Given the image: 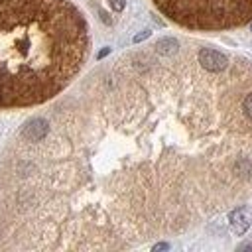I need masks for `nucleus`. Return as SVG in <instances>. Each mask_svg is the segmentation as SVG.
Segmentation results:
<instances>
[{
  "label": "nucleus",
  "instance_id": "nucleus-1",
  "mask_svg": "<svg viewBox=\"0 0 252 252\" xmlns=\"http://www.w3.org/2000/svg\"><path fill=\"white\" fill-rule=\"evenodd\" d=\"M87 51V22L69 0H0V108L53 98Z\"/></svg>",
  "mask_w": 252,
  "mask_h": 252
},
{
  "label": "nucleus",
  "instance_id": "nucleus-2",
  "mask_svg": "<svg viewBox=\"0 0 252 252\" xmlns=\"http://www.w3.org/2000/svg\"><path fill=\"white\" fill-rule=\"evenodd\" d=\"M171 22L189 30H230L252 22V0H154Z\"/></svg>",
  "mask_w": 252,
  "mask_h": 252
},
{
  "label": "nucleus",
  "instance_id": "nucleus-3",
  "mask_svg": "<svg viewBox=\"0 0 252 252\" xmlns=\"http://www.w3.org/2000/svg\"><path fill=\"white\" fill-rule=\"evenodd\" d=\"M197 59H199V65H201L203 69L211 71V73H220V71H224L226 65H228V59H226L222 53H219V51H215V49H211V47L199 49Z\"/></svg>",
  "mask_w": 252,
  "mask_h": 252
},
{
  "label": "nucleus",
  "instance_id": "nucleus-4",
  "mask_svg": "<svg viewBox=\"0 0 252 252\" xmlns=\"http://www.w3.org/2000/svg\"><path fill=\"white\" fill-rule=\"evenodd\" d=\"M47 132H49L47 120H43V118H32L28 124H24V128H22V132L18 136V142H26V144L39 142Z\"/></svg>",
  "mask_w": 252,
  "mask_h": 252
},
{
  "label": "nucleus",
  "instance_id": "nucleus-5",
  "mask_svg": "<svg viewBox=\"0 0 252 252\" xmlns=\"http://www.w3.org/2000/svg\"><path fill=\"white\" fill-rule=\"evenodd\" d=\"M228 220H230V226L236 234H244L248 230V226L252 224V209L250 207H238L230 213Z\"/></svg>",
  "mask_w": 252,
  "mask_h": 252
},
{
  "label": "nucleus",
  "instance_id": "nucleus-6",
  "mask_svg": "<svg viewBox=\"0 0 252 252\" xmlns=\"http://www.w3.org/2000/svg\"><path fill=\"white\" fill-rule=\"evenodd\" d=\"M177 49H179V43L173 37H161L156 43V51L161 55H173V53H177Z\"/></svg>",
  "mask_w": 252,
  "mask_h": 252
},
{
  "label": "nucleus",
  "instance_id": "nucleus-7",
  "mask_svg": "<svg viewBox=\"0 0 252 252\" xmlns=\"http://www.w3.org/2000/svg\"><path fill=\"white\" fill-rule=\"evenodd\" d=\"M242 110H244V114H246L248 118H252V93L244 96V100H242Z\"/></svg>",
  "mask_w": 252,
  "mask_h": 252
},
{
  "label": "nucleus",
  "instance_id": "nucleus-8",
  "mask_svg": "<svg viewBox=\"0 0 252 252\" xmlns=\"http://www.w3.org/2000/svg\"><path fill=\"white\" fill-rule=\"evenodd\" d=\"M108 2H110V6H112L114 12H122L124 6H126V0H108Z\"/></svg>",
  "mask_w": 252,
  "mask_h": 252
},
{
  "label": "nucleus",
  "instance_id": "nucleus-9",
  "mask_svg": "<svg viewBox=\"0 0 252 252\" xmlns=\"http://www.w3.org/2000/svg\"><path fill=\"white\" fill-rule=\"evenodd\" d=\"M163 250H169V244L167 242H158L152 246V252H163Z\"/></svg>",
  "mask_w": 252,
  "mask_h": 252
},
{
  "label": "nucleus",
  "instance_id": "nucleus-10",
  "mask_svg": "<svg viewBox=\"0 0 252 252\" xmlns=\"http://www.w3.org/2000/svg\"><path fill=\"white\" fill-rule=\"evenodd\" d=\"M150 33H152V32H148V30H144L142 33H138V35H134V43H140V41H144V39H148V37H150Z\"/></svg>",
  "mask_w": 252,
  "mask_h": 252
},
{
  "label": "nucleus",
  "instance_id": "nucleus-11",
  "mask_svg": "<svg viewBox=\"0 0 252 252\" xmlns=\"http://www.w3.org/2000/svg\"><path fill=\"white\" fill-rule=\"evenodd\" d=\"M98 14H100V20H102L104 24H108V26L112 24V18H110V16H108V14L104 12V10H98Z\"/></svg>",
  "mask_w": 252,
  "mask_h": 252
},
{
  "label": "nucleus",
  "instance_id": "nucleus-12",
  "mask_svg": "<svg viewBox=\"0 0 252 252\" xmlns=\"http://www.w3.org/2000/svg\"><path fill=\"white\" fill-rule=\"evenodd\" d=\"M108 53H110V49H108V47H104V49L98 53V59H102V57H104V55H108Z\"/></svg>",
  "mask_w": 252,
  "mask_h": 252
}]
</instances>
